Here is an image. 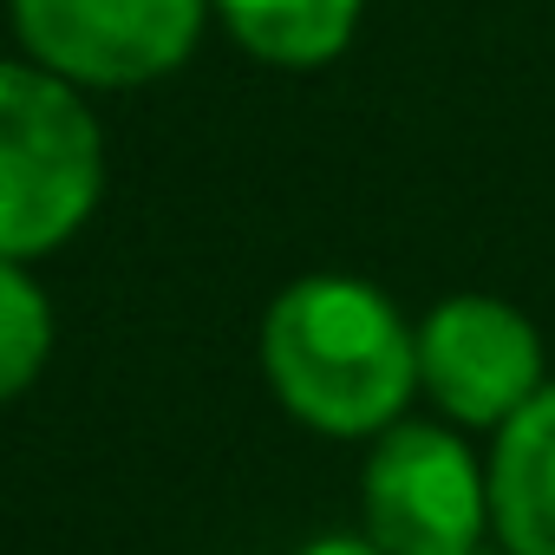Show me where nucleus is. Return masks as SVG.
<instances>
[{
    "instance_id": "1",
    "label": "nucleus",
    "mask_w": 555,
    "mask_h": 555,
    "mask_svg": "<svg viewBox=\"0 0 555 555\" xmlns=\"http://www.w3.org/2000/svg\"><path fill=\"white\" fill-rule=\"evenodd\" d=\"M261 373L308 431L379 438L418 392V327L360 274H301L261 314Z\"/></svg>"
},
{
    "instance_id": "2",
    "label": "nucleus",
    "mask_w": 555,
    "mask_h": 555,
    "mask_svg": "<svg viewBox=\"0 0 555 555\" xmlns=\"http://www.w3.org/2000/svg\"><path fill=\"white\" fill-rule=\"evenodd\" d=\"M105 196V138L79 86L8 60L0 66V255L40 261L66 248Z\"/></svg>"
},
{
    "instance_id": "3",
    "label": "nucleus",
    "mask_w": 555,
    "mask_h": 555,
    "mask_svg": "<svg viewBox=\"0 0 555 555\" xmlns=\"http://www.w3.org/2000/svg\"><path fill=\"white\" fill-rule=\"evenodd\" d=\"M34 66L79 92H131L170 79L209 21V0H8Z\"/></svg>"
},
{
    "instance_id": "4",
    "label": "nucleus",
    "mask_w": 555,
    "mask_h": 555,
    "mask_svg": "<svg viewBox=\"0 0 555 555\" xmlns=\"http://www.w3.org/2000/svg\"><path fill=\"white\" fill-rule=\"evenodd\" d=\"M366 535L386 555H464L490 535V477L444 425H386L360 483Z\"/></svg>"
},
{
    "instance_id": "5",
    "label": "nucleus",
    "mask_w": 555,
    "mask_h": 555,
    "mask_svg": "<svg viewBox=\"0 0 555 555\" xmlns=\"http://www.w3.org/2000/svg\"><path fill=\"white\" fill-rule=\"evenodd\" d=\"M548 386L542 334L496 295H451L418 321V392L457 425L496 431Z\"/></svg>"
},
{
    "instance_id": "6",
    "label": "nucleus",
    "mask_w": 555,
    "mask_h": 555,
    "mask_svg": "<svg viewBox=\"0 0 555 555\" xmlns=\"http://www.w3.org/2000/svg\"><path fill=\"white\" fill-rule=\"evenodd\" d=\"M483 477L503 555H555V379L496 425Z\"/></svg>"
},
{
    "instance_id": "7",
    "label": "nucleus",
    "mask_w": 555,
    "mask_h": 555,
    "mask_svg": "<svg viewBox=\"0 0 555 555\" xmlns=\"http://www.w3.org/2000/svg\"><path fill=\"white\" fill-rule=\"evenodd\" d=\"M209 14L248 60L274 73H321L353 47L366 0H209Z\"/></svg>"
},
{
    "instance_id": "8",
    "label": "nucleus",
    "mask_w": 555,
    "mask_h": 555,
    "mask_svg": "<svg viewBox=\"0 0 555 555\" xmlns=\"http://www.w3.org/2000/svg\"><path fill=\"white\" fill-rule=\"evenodd\" d=\"M53 353V301L27 274V261L0 255V405L21 399Z\"/></svg>"
},
{
    "instance_id": "9",
    "label": "nucleus",
    "mask_w": 555,
    "mask_h": 555,
    "mask_svg": "<svg viewBox=\"0 0 555 555\" xmlns=\"http://www.w3.org/2000/svg\"><path fill=\"white\" fill-rule=\"evenodd\" d=\"M295 555H386V548H379L373 535H340V529H334V535H314V542H301Z\"/></svg>"
},
{
    "instance_id": "10",
    "label": "nucleus",
    "mask_w": 555,
    "mask_h": 555,
    "mask_svg": "<svg viewBox=\"0 0 555 555\" xmlns=\"http://www.w3.org/2000/svg\"><path fill=\"white\" fill-rule=\"evenodd\" d=\"M464 555H483V548H464Z\"/></svg>"
}]
</instances>
